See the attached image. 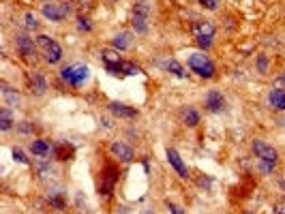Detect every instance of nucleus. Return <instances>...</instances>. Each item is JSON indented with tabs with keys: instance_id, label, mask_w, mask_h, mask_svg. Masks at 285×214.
Returning a JSON list of instances; mask_svg holds the SVG:
<instances>
[{
	"instance_id": "1",
	"label": "nucleus",
	"mask_w": 285,
	"mask_h": 214,
	"mask_svg": "<svg viewBox=\"0 0 285 214\" xmlns=\"http://www.w3.org/2000/svg\"><path fill=\"white\" fill-rule=\"evenodd\" d=\"M187 65H189V69H191L195 75H200L202 79H212V77H215V65H212V60L206 56L204 52L189 54Z\"/></svg>"
},
{
	"instance_id": "2",
	"label": "nucleus",
	"mask_w": 285,
	"mask_h": 214,
	"mask_svg": "<svg viewBox=\"0 0 285 214\" xmlns=\"http://www.w3.org/2000/svg\"><path fill=\"white\" fill-rule=\"evenodd\" d=\"M60 79L67 82L69 86H73V88H80V86H84L90 79V69L86 65L75 62V65H69L65 69H60Z\"/></svg>"
},
{
	"instance_id": "3",
	"label": "nucleus",
	"mask_w": 285,
	"mask_h": 214,
	"mask_svg": "<svg viewBox=\"0 0 285 214\" xmlns=\"http://www.w3.org/2000/svg\"><path fill=\"white\" fill-rule=\"evenodd\" d=\"M148 20H150V5L148 0H137L133 5L131 13V26L135 30V35H146L148 33Z\"/></svg>"
},
{
	"instance_id": "4",
	"label": "nucleus",
	"mask_w": 285,
	"mask_h": 214,
	"mask_svg": "<svg viewBox=\"0 0 285 214\" xmlns=\"http://www.w3.org/2000/svg\"><path fill=\"white\" fill-rule=\"evenodd\" d=\"M37 43L43 47V60L47 65H58L62 60V47L54 41L52 37L41 35V37H37Z\"/></svg>"
},
{
	"instance_id": "5",
	"label": "nucleus",
	"mask_w": 285,
	"mask_h": 214,
	"mask_svg": "<svg viewBox=\"0 0 285 214\" xmlns=\"http://www.w3.org/2000/svg\"><path fill=\"white\" fill-rule=\"evenodd\" d=\"M101 184H99V195L103 197H112L114 193V186H116V182H118V167L116 165H105V167L101 169Z\"/></svg>"
},
{
	"instance_id": "6",
	"label": "nucleus",
	"mask_w": 285,
	"mask_h": 214,
	"mask_svg": "<svg viewBox=\"0 0 285 214\" xmlns=\"http://www.w3.org/2000/svg\"><path fill=\"white\" fill-rule=\"evenodd\" d=\"M41 15L50 22H62L71 15V5L69 3H45L41 7Z\"/></svg>"
},
{
	"instance_id": "7",
	"label": "nucleus",
	"mask_w": 285,
	"mask_h": 214,
	"mask_svg": "<svg viewBox=\"0 0 285 214\" xmlns=\"http://www.w3.org/2000/svg\"><path fill=\"white\" fill-rule=\"evenodd\" d=\"M15 50H18L22 60H26V62L35 60V56H37V45H35V41L26 33H18V35H15Z\"/></svg>"
},
{
	"instance_id": "8",
	"label": "nucleus",
	"mask_w": 285,
	"mask_h": 214,
	"mask_svg": "<svg viewBox=\"0 0 285 214\" xmlns=\"http://www.w3.org/2000/svg\"><path fill=\"white\" fill-rule=\"evenodd\" d=\"M251 150H253V154H255L259 161H264V163H272L276 165V161H279V152L270 146V144H266V141L262 139H255L251 144Z\"/></svg>"
},
{
	"instance_id": "9",
	"label": "nucleus",
	"mask_w": 285,
	"mask_h": 214,
	"mask_svg": "<svg viewBox=\"0 0 285 214\" xmlns=\"http://www.w3.org/2000/svg\"><path fill=\"white\" fill-rule=\"evenodd\" d=\"M191 33L195 37V41L197 39H212L217 35V26L212 20H197V22H193Z\"/></svg>"
},
{
	"instance_id": "10",
	"label": "nucleus",
	"mask_w": 285,
	"mask_h": 214,
	"mask_svg": "<svg viewBox=\"0 0 285 214\" xmlns=\"http://www.w3.org/2000/svg\"><path fill=\"white\" fill-rule=\"evenodd\" d=\"M109 152L122 163H131L133 158H135V152H133V148L126 144V141H114V144L109 146Z\"/></svg>"
},
{
	"instance_id": "11",
	"label": "nucleus",
	"mask_w": 285,
	"mask_h": 214,
	"mask_svg": "<svg viewBox=\"0 0 285 214\" xmlns=\"http://www.w3.org/2000/svg\"><path fill=\"white\" fill-rule=\"evenodd\" d=\"M165 156H168L170 165H172L174 169H176V173H178V176L187 180V178H189V167L185 165L183 156H180V154H178V152H176V150H174V148H168V150H165Z\"/></svg>"
},
{
	"instance_id": "12",
	"label": "nucleus",
	"mask_w": 285,
	"mask_h": 214,
	"mask_svg": "<svg viewBox=\"0 0 285 214\" xmlns=\"http://www.w3.org/2000/svg\"><path fill=\"white\" fill-rule=\"evenodd\" d=\"M28 84H30V92H33L35 97H43L47 92V79L41 71H33L28 77Z\"/></svg>"
},
{
	"instance_id": "13",
	"label": "nucleus",
	"mask_w": 285,
	"mask_h": 214,
	"mask_svg": "<svg viewBox=\"0 0 285 214\" xmlns=\"http://www.w3.org/2000/svg\"><path fill=\"white\" fill-rule=\"evenodd\" d=\"M204 103H206V109H208L210 114H219V112H223V107H225V99L219 90H210L206 94Z\"/></svg>"
},
{
	"instance_id": "14",
	"label": "nucleus",
	"mask_w": 285,
	"mask_h": 214,
	"mask_svg": "<svg viewBox=\"0 0 285 214\" xmlns=\"http://www.w3.org/2000/svg\"><path fill=\"white\" fill-rule=\"evenodd\" d=\"M107 109L112 112L116 118H126V120H133V118H137V109L135 107H129V105H124V103H118V101H112L107 105Z\"/></svg>"
},
{
	"instance_id": "15",
	"label": "nucleus",
	"mask_w": 285,
	"mask_h": 214,
	"mask_svg": "<svg viewBox=\"0 0 285 214\" xmlns=\"http://www.w3.org/2000/svg\"><path fill=\"white\" fill-rule=\"evenodd\" d=\"M30 150H33L35 156L45 158V156H50V152H54V146H52L47 139H33V144H30Z\"/></svg>"
},
{
	"instance_id": "16",
	"label": "nucleus",
	"mask_w": 285,
	"mask_h": 214,
	"mask_svg": "<svg viewBox=\"0 0 285 214\" xmlns=\"http://www.w3.org/2000/svg\"><path fill=\"white\" fill-rule=\"evenodd\" d=\"M0 94H3V101H5L7 107H18L20 103H22V97L13 88H9L7 84H3V90H0Z\"/></svg>"
},
{
	"instance_id": "17",
	"label": "nucleus",
	"mask_w": 285,
	"mask_h": 214,
	"mask_svg": "<svg viewBox=\"0 0 285 214\" xmlns=\"http://www.w3.org/2000/svg\"><path fill=\"white\" fill-rule=\"evenodd\" d=\"M268 103L276 112H285V90H270L268 94Z\"/></svg>"
},
{
	"instance_id": "18",
	"label": "nucleus",
	"mask_w": 285,
	"mask_h": 214,
	"mask_svg": "<svg viewBox=\"0 0 285 214\" xmlns=\"http://www.w3.org/2000/svg\"><path fill=\"white\" fill-rule=\"evenodd\" d=\"M161 67H163L165 71H170L172 75L180 77V79H185V77H187V71H185V67L180 65L178 60H163V62H161Z\"/></svg>"
},
{
	"instance_id": "19",
	"label": "nucleus",
	"mask_w": 285,
	"mask_h": 214,
	"mask_svg": "<svg viewBox=\"0 0 285 214\" xmlns=\"http://www.w3.org/2000/svg\"><path fill=\"white\" fill-rule=\"evenodd\" d=\"M73 152H75V148L73 146H69V144H58V146H54V156L58 158V161H69L71 156H73Z\"/></svg>"
},
{
	"instance_id": "20",
	"label": "nucleus",
	"mask_w": 285,
	"mask_h": 214,
	"mask_svg": "<svg viewBox=\"0 0 285 214\" xmlns=\"http://www.w3.org/2000/svg\"><path fill=\"white\" fill-rule=\"evenodd\" d=\"M112 45H114V50H118V52L129 50V47H131V33H118L114 37Z\"/></svg>"
},
{
	"instance_id": "21",
	"label": "nucleus",
	"mask_w": 285,
	"mask_h": 214,
	"mask_svg": "<svg viewBox=\"0 0 285 214\" xmlns=\"http://www.w3.org/2000/svg\"><path fill=\"white\" fill-rule=\"evenodd\" d=\"M13 124H15V122H13L11 109H9V107H3V109H0V129H3V133L9 131Z\"/></svg>"
},
{
	"instance_id": "22",
	"label": "nucleus",
	"mask_w": 285,
	"mask_h": 214,
	"mask_svg": "<svg viewBox=\"0 0 285 214\" xmlns=\"http://www.w3.org/2000/svg\"><path fill=\"white\" fill-rule=\"evenodd\" d=\"M101 58H103V62H105V67L116 65V62L122 60L120 56H118V50H103L101 52Z\"/></svg>"
},
{
	"instance_id": "23",
	"label": "nucleus",
	"mask_w": 285,
	"mask_h": 214,
	"mask_svg": "<svg viewBox=\"0 0 285 214\" xmlns=\"http://www.w3.org/2000/svg\"><path fill=\"white\" fill-rule=\"evenodd\" d=\"M185 124L187 126H197L200 124V114H197V109H193V107L185 109Z\"/></svg>"
},
{
	"instance_id": "24",
	"label": "nucleus",
	"mask_w": 285,
	"mask_h": 214,
	"mask_svg": "<svg viewBox=\"0 0 285 214\" xmlns=\"http://www.w3.org/2000/svg\"><path fill=\"white\" fill-rule=\"evenodd\" d=\"M50 203H52L56 210H65V208H67L65 193H52V195H50Z\"/></svg>"
},
{
	"instance_id": "25",
	"label": "nucleus",
	"mask_w": 285,
	"mask_h": 214,
	"mask_svg": "<svg viewBox=\"0 0 285 214\" xmlns=\"http://www.w3.org/2000/svg\"><path fill=\"white\" fill-rule=\"evenodd\" d=\"M139 73V67L137 65H133V62H129V60H124L122 62V75H137Z\"/></svg>"
},
{
	"instance_id": "26",
	"label": "nucleus",
	"mask_w": 285,
	"mask_h": 214,
	"mask_svg": "<svg viewBox=\"0 0 285 214\" xmlns=\"http://www.w3.org/2000/svg\"><path fill=\"white\" fill-rule=\"evenodd\" d=\"M24 26H26L28 30H37L39 28V22H37V18H35V13H26L24 15Z\"/></svg>"
},
{
	"instance_id": "27",
	"label": "nucleus",
	"mask_w": 285,
	"mask_h": 214,
	"mask_svg": "<svg viewBox=\"0 0 285 214\" xmlns=\"http://www.w3.org/2000/svg\"><path fill=\"white\" fill-rule=\"evenodd\" d=\"M255 65H257V73H266V71H268V56H266V54H259Z\"/></svg>"
},
{
	"instance_id": "28",
	"label": "nucleus",
	"mask_w": 285,
	"mask_h": 214,
	"mask_svg": "<svg viewBox=\"0 0 285 214\" xmlns=\"http://www.w3.org/2000/svg\"><path fill=\"white\" fill-rule=\"evenodd\" d=\"M77 28L84 30V33H90V30H92V24L88 22V18H86V15H80V18H77Z\"/></svg>"
},
{
	"instance_id": "29",
	"label": "nucleus",
	"mask_w": 285,
	"mask_h": 214,
	"mask_svg": "<svg viewBox=\"0 0 285 214\" xmlns=\"http://www.w3.org/2000/svg\"><path fill=\"white\" fill-rule=\"evenodd\" d=\"M200 5L206 11H217L219 9V0H200Z\"/></svg>"
},
{
	"instance_id": "30",
	"label": "nucleus",
	"mask_w": 285,
	"mask_h": 214,
	"mask_svg": "<svg viewBox=\"0 0 285 214\" xmlns=\"http://www.w3.org/2000/svg\"><path fill=\"white\" fill-rule=\"evenodd\" d=\"M13 158H15L18 163H24V165H28V163H30L28 158H26V154H24L20 148H13Z\"/></svg>"
},
{
	"instance_id": "31",
	"label": "nucleus",
	"mask_w": 285,
	"mask_h": 214,
	"mask_svg": "<svg viewBox=\"0 0 285 214\" xmlns=\"http://www.w3.org/2000/svg\"><path fill=\"white\" fill-rule=\"evenodd\" d=\"M165 205H168V210H170L172 214H187L183 208H180V205H176L174 201H165Z\"/></svg>"
},
{
	"instance_id": "32",
	"label": "nucleus",
	"mask_w": 285,
	"mask_h": 214,
	"mask_svg": "<svg viewBox=\"0 0 285 214\" xmlns=\"http://www.w3.org/2000/svg\"><path fill=\"white\" fill-rule=\"evenodd\" d=\"M259 167H262L264 173H272L274 171V165L272 163H264V161H259Z\"/></svg>"
},
{
	"instance_id": "33",
	"label": "nucleus",
	"mask_w": 285,
	"mask_h": 214,
	"mask_svg": "<svg viewBox=\"0 0 285 214\" xmlns=\"http://www.w3.org/2000/svg\"><path fill=\"white\" fill-rule=\"evenodd\" d=\"M197 43H200L202 50H210V45H212V39H197Z\"/></svg>"
},
{
	"instance_id": "34",
	"label": "nucleus",
	"mask_w": 285,
	"mask_h": 214,
	"mask_svg": "<svg viewBox=\"0 0 285 214\" xmlns=\"http://www.w3.org/2000/svg\"><path fill=\"white\" fill-rule=\"evenodd\" d=\"M274 214H285V199H281L274 205Z\"/></svg>"
},
{
	"instance_id": "35",
	"label": "nucleus",
	"mask_w": 285,
	"mask_h": 214,
	"mask_svg": "<svg viewBox=\"0 0 285 214\" xmlns=\"http://www.w3.org/2000/svg\"><path fill=\"white\" fill-rule=\"evenodd\" d=\"M200 186H210V180L208 178H202L200 180Z\"/></svg>"
},
{
	"instance_id": "36",
	"label": "nucleus",
	"mask_w": 285,
	"mask_h": 214,
	"mask_svg": "<svg viewBox=\"0 0 285 214\" xmlns=\"http://www.w3.org/2000/svg\"><path fill=\"white\" fill-rule=\"evenodd\" d=\"M281 84H285V71H283V75H281Z\"/></svg>"
},
{
	"instance_id": "37",
	"label": "nucleus",
	"mask_w": 285,
	"mask_h": 214,
	"mask_svg": "<svg viewBox=\"0 0 285 214\" xmlns=\"http://www.w3.org/2000/svg\"><path fill=\"white\" fill-rule=\"evenodd\" d=\"M242 214H253V212H249V210H247V212H242Z\"/></svg>"
},
{
	"instance_id": "38",
	"label": "nucleus",
	"mask_w": 285,
	"mask_h": 214,
	"mask_svg": "<svg viewBox=\"0 0 285 214\" xmlns=\"http://www.w3.org/2000/svg\"><path fill=\"white\" fill-rule=\"evenodd\" d=\"M45 3H50V0H45Z\"/></svg>"
},
{
	"instance_id": "39",
	"label": "nucleus",
	"mask_w": 285,
	"mask_h": 214,
	"mask_svg": "<svg viewBox=\"0 0 285 214\" xmlns=\"http://www.w3.org/2000/svg\"><path fill=\"white\" fill-rule=\"evenodd\" d=\"M146 214H150V212H146Z\"/></svg>"
},
{
	"instance_id": "40",
	"label": "nucleus",
	"mask_w": 285,
	"mask_h": 214,
	"mask_svg": "<svg viewBox=\"0 0 285 214\" xmlns=\"http://www.w3.org/2000/svg\"><path fill=\"white\" fill-rule=\"evenodd\" d=\"M112 3H114V0H112Z\"/></svg>"
}]
</instances>
